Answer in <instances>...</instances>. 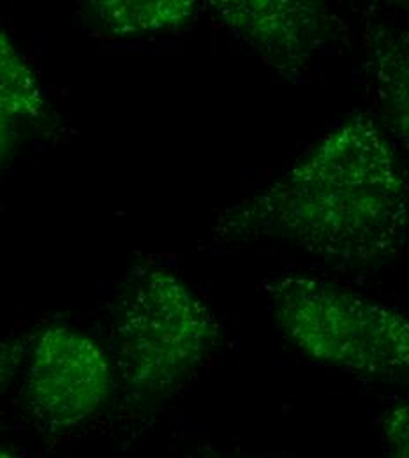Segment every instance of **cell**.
Returning a JSON list of instances; mask_svg holds the SVG:
<instances>
[{
  "label": "cell",
  "instance_id": "obj_3",
  "mask_svg": "<svg viewBox=\"0 0 409 458\" xmlns=\"http://www.w3.org/2000/svg\"><path fill=\"white\" fill-rule=\"evenodd\" d=\"M210 305L178 274L145 267L132 276L115 321L118 376L134 403L172 397L221 343Z\"/></svg>",
  "mask_w": 409,
  "mask_h": 458
},
{
  "label": "cell",
  "instance_id": "obj_11",
  "mask_svg": "<svg viewBox=\"0 0 409 458\" xmlns=\"http://www.w3.org/2000/svg\"><path fill=\"white\" fill-rule=\"evenodd\" d=\"M16 138V122L0 114V163L9 156Z\"/></svg>",
  "mask_w": 409,
  "mask_h": 458
},
{
  "label": "cell",
  "instance_id": "obj_12",
  "mask_svg": "<svg viewBox=\"0 0 409 458\" xmlns=\"http://www.w3.org/2000/svg\"><path fill=\"white\" fill-rule=\"evenodd\" d=\"M196 458H249L242 457V455H234V454H226V452H205L200 454Z\"/></svg>",
  "mask_w": 409,
  "mask_h": 458
},
{
  "label": "cell",
  "instance_id": "obj_4",
  "mask_svg": "<svg viewBox=\"0 0 409 458\" xmlns=\"http://www.w3.org/2000/svg\"><path fill=\"white\" fill-rule=\"evenodd\" d=\"M114 369L105 349L83 332L54 325L29 347L23 403L39 427L67 432L108 401Z\"/></svg>",
  "mask_w": 409,
  "mask_h": 458
},
{
  "label": "cell",
  "instance_id": "obj_14",
  "mask_svg": "<svg viewBox=\"0 0 409 458\" xmlns=\"http://www.w3.org/2000/svg\"><path fill=\"white\" fill-rule=\"evenodd\" d=\"M408 11H409V4H408Z\"/></svg>",
  "mask_w": 409,
  "mask_h": 458
},
{
  "label": "cell",
  "instance_id": "obj_7",
  "mask_svg": "<svg viewBox=\"0 0 409 458\" xmlns=\"http://www.w3.org/2000/svg\"><path fill=\"white\" fill-rule=\"evenodd\" d=\"M87 11L108 36L143 38L189 27L200 13V4L194 0H96Z\"/></svg>",
  "mask_w": 409,
  "mask_h": 458
},
{
  "label": "cell",
  "instance_id": "obj_8",
  "mask_svg": "<svg viewBox=\"0 0 409 458\" xmlns=\"http://www.w3.org/2000/svg\"><path fill=\"white\" fill-rule=\"evenodd\" d=\"M47 112L39 78L7 32L0 29V114L20 120H38Z\"/></svg>",
  "mask_w": 409,
  "mask_h": 458
},
{
  "label": "cell",
  "instance_id": "obj_10",
  "mask_svg": "<svg viewBox=\"0 0 409 458\" xmlns=\"http://www.w3.org/2000/svg\"><path fill=\"white\" fill-rule=\"evenodd\" d=\"M29 347L25 339H0V395L25 367Z\"/></svg>",
  "mask_w": 409,
  "mask_h": 458
},
{
  "label": "cell",
  "instance_id": "obj_1",
  "mask_svg": "<svg viewBox=\"0 0 409 458\" xmlns=\"http://www.w3.org/2000/svg\"><path fill=\"white\" fill-rule=\"evenodd\" d=\"M216 234L281 242L339 272H374L406 245L408 178L381 125L351 114L279 178L219 214Z\"/></svg>",
  "mask_w": 409,
  "mask_h": 458
},
{
  "label": "cell",
  "instance_id": "obj_9",
  "mask_svg": "<svg viewBox=\"0 0 409 458\" xmlns=\"http://www.w3.org/2000/svg\"><path fill=\"white\" fill-rule=\"evenodd\" d=\"M385 458H409V399L394 405L383 421Z\"/></svg>",
  "mask_w": 409,
  "mask_h": 458
},
{
  "label": "cell",
  "instance_id": "obj_5",
  "mask_svg": "<svg viewBox=\"0 0 409 458\" xmlns=\"http://www.w3.org/2000/svg\"><path fill=\"white\" fill-rule=\"evenodd\" d=\"M217 21L279 76L303 74L339 34L328 5L309 0H216Z\"/></svg>",
  "mask_w": 409,
  "mask_h": 458
},
{
  "label": "cell",
  "instance_id": "obj_13",
  "mask_svg": "<svg viewBox=\"0 0 409 458\" xmlns=\"http://www.w3.org/2000/svg\"><path fill=\"white\" fill-rule=\"evenodd\" d=\"M0 458H18L16 455H13V454H9V452H4V450H0Z\"/></svg>",
  "mask_w": 409,
  "mask_h": 458
},
{
  "label": "cell",
  "instance_id": "obj_6",
  "mask_svg": "<svg viewBox=\"0 0 409 458\" xmlns=\"http://www.w3.org/2000/svg\"><path fill=\"white\" fill-rule=\"evenodd\" d=\"M365 55L383 118L409 148V29L372 23L365 32Z\"/></svg>",
  "mask_w": 409,
  "mask_h": 458
},
{
  "label": "cell",
  "instance_id": "obj_2",
  "mask_svg": "<svg viewBox=\"0 0 409 458\" xmlns=\"http://www.w3.org/2000/svg\"><path fill=\"white\" fill-rule=\"evenodd\" d=\"M283 337L316 365L350 376L409 377V314L337 283L286 274L265 287Z\"/></svg>",
  "mask_w": 409,
  "mask_h": 458
}]
</instances>
